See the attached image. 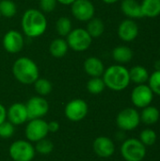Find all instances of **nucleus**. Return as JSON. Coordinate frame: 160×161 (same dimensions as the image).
<instances>
[{"label": "nucleus", "instance_id": "nucleus-1", "mask_svg": "<svg viewBox=\"0 0 160 161\" xmlns=\"http://www.w3.org/2000/svg\"><path fill=\"white\" fill-rule=\"evenodd\" d=\"M21 26L25 36L38 38L45 32L47 28V19L41 10L29 8L25 10L22 16Z\"/></svg>", "mask_w": 160, "mask_h": 161}, {"label": "nucleus", "instance_id": "nucleus-2", "mask_svg": "<svg viewBox=\"0 0 160 161\" xmlns=\"http://www.w3.org/2000/svg\"><path fill=\"white\" fill-rule=\"evenodd\" d=\"M102 76L106 87L114 92H122L130 84L129 70L122 64H114L105 69Z\"/></svg>", "mask_w": 160, "mask_h": 161}, {"label": "nucleus", "instance_id": "nucleus-3", "mask_svg": "<svg viewBox=\"0 0 160 161\" xmlns=\"http://www.w3.org/2000/svg\"><path fill=\"white\" fill-rule=\"evenodd\" d=\"M12 74L17 81L24 85L33 84L39 78V68L35 61L27 57L17 58L12 65Z\"/></svg>", "mask_w": 160, "mask_h": 161}, {"label": "nucleus", "instance_id": "nucleus-4", "mask_svg": "<svg viewBox=\"0 0 160 161\" xmlns=\"http://www.w3.org/2000/svg\"><path fill=\"white\" fill-rule=\"evenodd\" d=\"M121 155L125 161H142L146 156V146L139 139L130 138L123 142Z\"/></svg>", "mask_w": 160, "mask_h": 161}, {"label": "nucleus", "instance_id": "nucleus-5", "mask_svg": "<svg viewBox=\"0 0 160 161\" xmlns=\"http://www.w3.org/2000/svg\"><path fill=\"white\" fill-rule=\"evenodd\" d=\"M66 42L69 48L76 52H83L90 48L92 42V38L86 29L77 27L72 29V31L67 35Z\"/></svg>", "mask_w": 160, "mask_h": 161}, {"label": "nucleus", "instance_id": "nucleus-6", "mask_svg": "<svg viewBox=\"0 0 160 161\" xmlns=\"http://www.w3.org/2000/svg\"><path fill=\"white\" fill-rule=\"evenodd\" d=\"M8 154L13 161H31L35 158L36 151L30 142L18 140L10 144Z\"/></svg>", "mask_w": 160, "mask_h": 161}, {"label": "nucleus", "instance_id": "nucleus-7", "mask_svg": "<svg viewBox=\"0 0 160 161\" xmlns=\"http://www.w3.org/2000/svg\"><path fill=\"white\" fill-rule=\"evenodd\" d=\"M116 124L122 131L135 130L141 124L140 112L134 108H124L118 113Z\"/></svg>", "mask_w": 160, "mask_h": 161}, {"label": "nucleus", "instance_id": "nucleus-8", "mask_svg": "<svg viewBox=\"0 0 160 161\" xmlns=\"http://www.w3.org/2000/svg\"><path fill=\"white\" fill-rule=\"evenodd\" d=\"M49 131L47 123L43 119L29 120L25 126V138L30 142H37L47 137Z\"/></svg>", "mask_w": 160, "mask_h": 161}, {"label": "nucleus", "instance_id": "nucleus-9", "mask_svg": "<svg viewBox=\"0 0 160 161\" xmlns=\"http://www.w3.org/2000/svg\"><path fill=\"white\" fill-rule=\"evenodd\" d=\"M154 95L148 84H140L137 85L131 92V102L137 108L142 109L152 104Z\"/></svg>", "mask_w": 160, "mask_h": 161}, {"label": "nucleus", "instance_id": "nucleus-10", "mask_svg": "<svg viewBox=\"0 0 160 161\" xmlns=\"http://www.w3.org/2000/svg\"><path fill=\"white\" fill-rule=\"evenodd\" d=\"M89 111L88 104L82 99H73L68 102L64 108L66 118L72 122H79L85 119Z\"/></svg>", "mask_w": 160, "mask_h": 161}, {"label": "nucleus", "instance_id": "nucleus-11", "mask_svg": "<svg viewBox=\"0 0 160 161\" xmlns=\"http://www.w3.org/2000/svg\"><path fill=\"white\" fill-rule=\"evenodd\" d=\"M28 120L42 119L49 111V104L42 96H33L25 104Z\"/></svg>", "mask_w": 160, "mask_h": 161}, {"label": "nucleus", "instance_id": "nucleus-12", "mask_svg": "<svg viewBox=\"0 0 160 161\" xmlns=\"http://www.w3.org/2000/svg\"><path fill=\"white\" fill-rule=\"evenodd\" d=\"M71 6L73 16L80 22H88L94 17L95 8L90 0H75Z\"/></svg>", "mask_w": 160, "mask_h": 161}, {"label": "nucleus", "instance_id": "nucleus-13", "mask_svg": "<svg viewBox=\"0 0 160 161\" xmlns=\"http://www.w3.org/2000/svg\"><path fill=\"white\" fill-rule=\"evenodd\" d=\"M4 49L9 54H16L22 51L24 48V37L23 35L14 29L8 30L3 37Z\"/></svg>", "mask_w": 160, "mask_h": 161}, {"label": "nucleus", "instance_id": "nucleus-14", "mask_svg": "<svg viewBox=\"0 0 160 161\" xmlns=\"http://www.w3.org/2000/svg\"><path fill=\"white\" fill-rule=\"evenodd\" d=\"M94 153L102 158H108L113 156L115 152V144L113 141L105 136L98 137L92 143Z\"/></svg>", "mask_w": 160, "mask_h": 161}, {"label": "nucleus", "instance_id": "nucleus-15", "mask_svg": "<svg viewBox=\"0 0 160 161\" xmlns=\"http://www.w3.org/2000/svg\"><path fill=\"white\" fill-rule=\"evenodd\" d=\"M139 25L132 19H125L121 22L118 26V36L119 38L125 42H130L136 40L139 35Z\"/></svg>", "mask_w": 160, "mask_h": 161}, {"label": "nucleus", "instance_id": "nucleus-16", "mask_svg": "<svg viewBox=\"0 0 160 161\" xmlns=\"http://www.w3.org/2000/svg\"><path fill=\"white\" fill-rule=\"evenodd\" d=\"M7 118L13 125H21L28 120L25 104L14 103L7 109Z\"/></svg>", "mask_w": 160, "mask_h": 161}, {"label": "nucleus", "instance_id": "nucleus-17", "mask_svg": "<svg viewBox=\"0 0 160 161\" xmlns=\"http://www.w3.org/2000/svg\"><path fill=\"white\" fill-rule=\"evenodd\" d=\"M84 71L91 77H101L105 72L103 61L96 57H90L84 61Z\"/></svg>", "mask_w": 160, "mask_h": 161}, {"label": "nucleus", "instance_id": "nucleus-18", "mask_svg": "<svg viewBox=\"0 0 160 161\" xmlns=\"http://www.w3.org/2000/svg\"><path fill=\"white\" fill-rule=\"evenodd\" d=\"M121 9L128 19L143 18L141 3L137 0H123L121 3Z\"/></svg>", "mask_w": 160, "mask_h": 161}, {"label": "nucleus", "instance_id": "nucleus-19", "mask_svg": "<svg viewBox=\"0 0 160 161\" xmlns=\"http://www.w3.org/2000/svg\"><path fill=\"white\" fill-rule=\"evenodd\" d=\"M141 116V122L147 126H151L156 125L160 117V112L157 108L153 106H148L144 108H142L141 112L140 113Z\"/></svg>", "mask_w": 160, "mask_h": 161}, {"label": "nucleus", "instance_id": "nucleus-20", "mask_svg": "<svg viewBox=\"0 0 160 161\" xmlns=\"http://www.w3.org/2000/svg\"><path fill=\"white\" fill-rule=\"evenodd\" d=\"M149 76L150 74L148 70L141 65H136L129 70L130 82H133L136 85L146 84L148 82Z\"/></svg>", "mask_w": 160, "mask_h": 161}, {"label": "nucleus", "instance_id": "nucleus-21", "mask_svg": "<svg viewBox=\"0 0 160 161\" xmlns=\"http://www.w3.org/2000/svg\"><path fill=\"white\" fill-rule=\"evenodd\" d=\"M112 58L117 62V64H126L133 58V51L128 46L120 45L113 49Z\"/></svg>", "mask_w": 160, "mask_h": 161}, {"label": "nucleus", "instance_id": "nucleus-22", "mask_svg": "<svg viewBox=\"0 0 160 161\" xmlns=\"http://www.w3.org/2000/svg\"><path fill=\"white\" fill-rule=\"evenodd\" d=\"M141 6L143 17L156 18L160 15V0H142Z\"/></svg>", "mask_w": 160, "mask_h": 161}, {"label": "nucleus", "instance_id": "nucleus-23", "mask_svg": "<svg viewBox=\"0 0 160 161\" xmlns=\"http://www.w3.org/2000/svg\"><path fill=\"white\" fill-rule=\"evenodd\" d=\"M68 49H69L68 43L66 40L62 38H57L53 40L49 46V52L51 56H53L54 58H58L64 57L67 54Z\"/></svg>", "mask_w": 160, "mask_h": 161}, {"label": "nucleus", "instance_id": "nucleus-24", "mask_svg": "<svg viewBox=\"0 0 160 161\" xmlns=\"http://www.w3.org/2000/svg\"><path fill=\"white\" fill-rule=\"evenodd\" d=\"M86 30L88 31V33L91 35V37L92 39L93 38H99L100 36H102V34L105 31L104 22L99 18H94L93 17L92 19L88 21Z\"/></svg>", "mask_w": 160, "mask_h": 161}, {"label": "nucleus", "instance_id": "nucleus-25", "mask_svg": "<svg viewBox=\"0 0 160 161\" xmlns=\"http://www.w3.org/2000/svg\"><path fill=\"white\" fill-rule=\"evenodd\" d=\"M72 22L68 17H59L56 22V30L60 37H67L72 31Z\"/></svg>", "mask_w": 160, "mask_h": 161}, {"label": "nucleus", "instance_id": "nucleus-26", "mask_svg": "<svg viewBox=\"0 0 160 161\" xmlns=\"http://www.w3.org/2000/svg\"><path fill=\"white\" fill-rule=\"evenodd\" d=\"M33 84H34V89H35L36 92L40 96H42V97L48 95L53 90L52 83L46 78H40L39 77Z\"/></svg>", "mask_w": 160, "mask_h": 161}, {"label": "nucleus", "instance_id": "nucleus-27", "mask_svg": "<svg viewBox=\"0 0 160 161\" xmlns=\"http://www.w3.org/2000/svg\"><path fill=\"white\" fill-rule=\"evenodd\" d=\"M105 89L106 85L102 77H91L87 83V90L91 94H100Z\"/></svg>", "mask_w": 160, "mask_h": 161}, {"label": "nucleus", "instance_id": "nucleus-28", "mask_svg": "<svg viewBox=\"0 0 160 161\" xmlns=\"http://www.w3.org/2000/svg\"><path fill=\"white\" fill-rule=\"evenodd\" d=\"M0 12L5 18H12L17 12L16 4L12 0H0Z\"/></svg>", "mask_w": 160, "mask_h": 161}, {"label": "nucleus", "instance_id": "nucleus-29", "mask_svg": "<svg viewBox=\"0 0 160 161\" xmlns=\"http://www.w3.org/2000/svg\"><path fill=\"white\" fill-rule=\"evenodd\" d=\"M34 148H35L36 153H39L40 155H42V156H47L53 152L54 143L50 140L44 138L41 141L37 142Z\"/></svg>", "mask_w": 160, "mask_h": 161}, {"label": "nucleus", "instance_id": "nucleus-30", "mask_svg": "<svg viewBox=\"0 0 160 161\" xmlns=\"http://www.w3.org/2000/svg\"><path fill=\"white\" fill-rule=\"evenodd\" d=\"M157 136L155 130H153L152 128H145L141 132L139 140L142 142V144L148 147L154 145L157 142Z\"/></svg>", "mask_w": 160, "mask_h": 161}, {"label": "nucleus", "instance_id": "nucleus-31", "mask_svg": "<svg viewBox=\"0 0 160 161\" xmlns=\"http://www.w3.org/2000/svg\"><path fill=\"white\" fill-rule=\"evenodd\" d=\"M148 85L153 91L154 94L160 96V70H156L150 75Z\"/></svg>", "mask_w": 160, "mask_h": 161}, {"label": "nucleus", "instance_id": "nucleus-32", "mask_svg": "<svg viewBox=\"0 0 160 161\" xmlns=\"http://www.w3.org/2000/svg\"><path fill=\"white\" fill-rule=\"evenodd\" d=\"M15 125H13L8 121H5L0 125V138L2 139H8L11 138L14 134Z\"/></svg>", "mask_w": 160, "mask_h": 161}, {"label": "nucleus", "instance_id": "nucleus-33", "mask_svg": "<svg viewBox=\"0 0 160 161\" xmlns=\"http://www.w3.org/2000/svg\"><path fill=\"white\" fill-rule=\"evenodd\" d=\"M57 0H40V8L43 12H51L56 8Z\"/></svg>", "mask_w": 160, "mask_h": 161}, {"label": "nucleus", "instance_id": "nucleus-34", "mask_svg": "<svg viewBox=\"0 0 160 161\" xmlns=\"http://www.w3.org/2000/svg\"><path fill=\"white\" fill-rule=\"evenodd\" d=\"M47 126H48V131L49 133H56L59 130V124L57 121H51L49 123H47Z\"/></svg>", "mask_w": 160, "mask_h": 161}, {"label": "nucleus", "instance_id": "nucleus-35", "mask_svg": "<svg viewBox=\"0 0 160 161\" xmlns=\"http://www.w3.org/2000/svg\"><path fill=\"white\" fill-rule=\"evenodd\" d=\"M7 119V108L2 105L0 104V125L5 122Z\"/></svg>", "mask_w": 160, "mask_h": 161}, {"label": "nucleus", "instance_id": "nucleus-36", "mask_svg": "<svg viewBox=\"0 0 160 161\" xmlns=\"http://www.w3.org/2000/svg\"><path fill=\"white\" fill-rule=\"evenodd\" d=\"M75 0H57V2L62 4V5H65V6H69V5H72Z\"/></svg>", "mask_w": 160, "mask_h": 161}, {"label": "nucleus", "instance_id": "nucleus-37", "mask_svg": "<svg viewBox=\"0 0 160 161\" xmlns=\"http://www.w3.org/2000/svg\"><path fill=\"white\" fill-rule=\"evenodd\" d=\"M104 3H106V4H114V3H117L119 0H102Z\"/></svg>", "mask_w": 160, "mask_h": 161}, {"label": "nucleus", "instance_id": "nucleus-38", "mask_svg": "<svg viewBox=\"0 0 160 161\" xmlns=\"http://www.w3.org/2000/svg\"><path fill=\"white\" fill-rule=\"evenodd\" d=\"M155 67H156V70H160V60H157L155 63Z\"/></svg>", "mask_w": 160, "mask_h": 161}, {"label": "nucleus", "instance_id": "nucleus-39", "mask_svg": "<svg viewBox=\"0 0 160 161\" xmlns=\"http://www.w3.org/2000/svg\"><path fill=\"white\" fill-rule=\"evenodd\" d=\"M1 16H2V15H1V12H0V18H1Z\"/></svg>", "mask_w": 160, "mask_h": 161}]
</instances>
